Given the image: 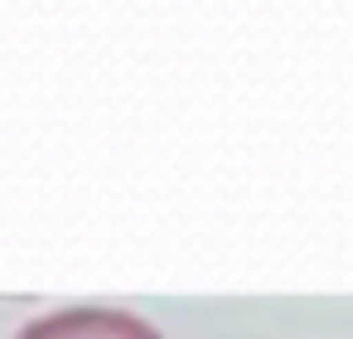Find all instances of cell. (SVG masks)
I'll use <instances>...</instances> for the list:
<instances>
[{"mask_svg": "<svg viewBox=\"0 0 353 339\" xmlns=\"http://www.w3.org/2000/svg\"><path fill=\"white\" fill-rule=\"evenodd\" d=\"M20 339H160V329L126 310H59L30 320Z\"/></svg>", "mask_w": 353, "mask_h": 339, "instance_id": "obj_1", "label": "cell"}]
</instances>
